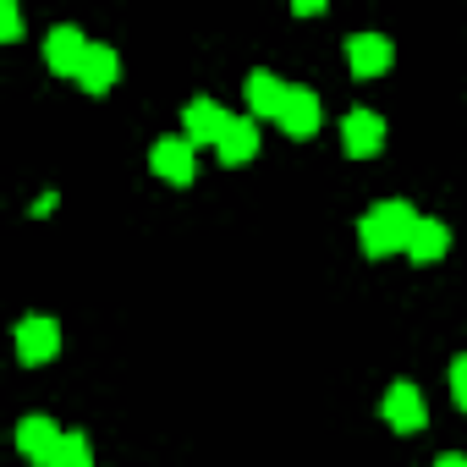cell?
Masks as SVG:
<instances>
[{
  "label": "cell",
  "instance_id": "3",
  "mask_svg": "<svg viewBox=\"0 0 467 467\" xmlns=\"http://www.w3.org/2000/svg\"><path fill=\"white\" fill-rule=\"evenodd\" d=\"M149 165H154V176L171 182V187H187V182L198 176V160H192V143H187V138H160V143L149 149Z\"/></svg>",
  "mask_w": 467,
  "mask_h": 467
},
{
  "label": "cell",
  "instance_id": "14",
  "mask_svg": "<svg viewBox=\"0 0 467 467\" xmlns=\"http://www.w3.org/2000/svg\"><path fill=\"white\" fill-rule=\"evenodd\" d=\"M116 72H121L116 50H110V45H94V50H88V61H83V72H78V83H83L88 94H110Z\"/></svg>",
  "mask_w": 467,
  "mask_h": 467
},
{
  "label": "cell",
  "instance_id": "1",
  "mask_svg": "<svg viewBox=\"0 0 467 467\" xmlns=\"http://www.w3.org/2000/svg\"><path fill=\"white\" fill-rule=\"evenodd\" d=\"M412 225H418V209H412V203H401V198H385V203H374V209L358 220V243H363V254H368V259L407 254Z\"/></svg>",
  "mask_w": 467,
  "mask_h": 467
},
{
  "label": "cell",
  "instance_id": "8",
  "mask_svg": "<svg viewBox=\"0 0 467 467\" xmlns=\"http://www.w3.org/2000/svg\"><path fill=\"white\" fill-rule=\"evenodd\" d=\"M61 434H67V429H61L56 418H39V412H34V418H23V423H17V451H23L28 462L50 467V462H56V445H61Z\"/></svg>",
  "mask_w": 467,
  "mask_h": 467
},
{
  "label": "cell",
  "instance_id": "9",
  "mask_svg": "<svg viewBox=\"0 0 467 467\" xmlns=\"http://www.w3.org/2000/svg\"><path fill=\"white\" fill-rule=\"evenodd\" d=\"M286 99H292V83H281L275 72H248V110L254 116H270V121H281V110H286Z\"/></svg>",
  "mask_w": 467,
  "mask_h": 467
},
{
  "label": "cell",
  "instance_id": "10",
  "mask_svg": "<svg viewBox=\"0 0 467 467\" xmlns=\"http://www.w3.org/2000/svg\"><path fill=\"white\" fill-rule=\"evenodd\" d=\"M347 67H352L358 78H379V72L390 67V39H385V34H352V39H347Z\"/></svg>",
  "mask_w": 467,
  "mask_h": 467
},
{
  "label": "cell",
  "instance_id": "5",
  "mask_svg": "<svg viewBox=\"0 0 467 467\" xmlns=\"http://www.w3.org/2000/svg\"><path fill=\"white\" fill-rule=\"evenodd\" d=\"M379 412H385V423H390V429H401V434H418V429L429 423V407H423L418 385H407V379H396V385L385 390Z\"/></svg>",
  "mask_w": 467,
  "mask_h": 467
},
{
  "label": "cell",
  "instance_id": "19",
  "mask_svg": "<svg viewBox=\"0 0 467 467\" xmlns=\"http://www.w3.org/2000/svg\"><path fill=\"white\" fill-rule=\"evenodd\" d=\"M434 467H467V456H456V451H451V456H440Z\"/></svg>",
  "mask_w": 467,
  "mask_h": 467
},
{
  "label": "cell",
  "instance_id": "7",
  "mask_svg": "<svg viewBox=\"0 0 467 467\" xmlns=\"http://www.w3.org/2000/svg\"><path fill=\"white\" fill-rule=\"evenodd\" d=\"M341 143H347L352 160L379 154V149H385V121H379V110H347V121H341Z\"/></svg>",
  "mask_w": 467,
  "mask_h": 467
},
{
  "label": "cell",
  "instance_id": "11",
  "mask_svg": "<svg viewBox=\"0 0 467 467\" xmlns=\"http://www.w3.org/2000/svg\"><path fill=\"white\" fill-rule=\"evenodd\" d=\"M445 248H451V231H445V220H429V214H418V225H412V243H407V259H412V265H440V259H445Z\"/></svg>",
  "mask_w": 467,
  "mask_h": 467
},
{
  "label": "cell",
  "instance_id": "17",
  "mask_svg": "<svg viewBox=\"0 0 467 467\" xmlns=\"http://www.w3.org/2000/svg\"><path fill=\"white\" fill-rule=\"evenodd\" d=\"M17 34H23V12L6 0V6H0V39H17Z\"/></svg>",
  "mask_w": 467,
  "mask_h": 467
},
{
  "label": "cell",
  "instance_id": "12",
  "mask_svg": "<svg viewBox=\"0 0 467 467\" xmlns=\"http://www.w3.org/2000/svg\"><path fill=\"white\" fill-rule=\"evenodd\" d=\"M319 94L314 88H292V99H286V110H281V132L286 138H314L319 132Z\"/></svg>",
  "mask_w": 467,
  "mask_h": 467
},
{
  "label": "cell",
  "instance_id": "4",
  "mask_svg": "<svg viewBox=\"0 0 467 467\" xmlns=\"http://www.w3.org/2000/svg\"><path fill=\"white\" fill-rule=\"evenodd\" d=\"M56 352H61V325H56V319L34 314V319H23V325H17V358H23L28 368L50 363Z\"/></svg>",
  "mask_w": 467,
  "mask_h": 467
},
{
  "label": "cell",
  "instance_id": "16",
  "mask_svg": "<svg viewBox=\"0 0 467 467\" xmlns=\"http://www.w3.org/2000/svg\"><path fill=\"white\" fill-rule=\"evenodd\" d=\"M451 396H456V407L467 412V358H456V363H451Z\"/></svg>",
  "mask_w": 467,
  "mask_h": 467
},
{
  "label": "cell",
  "instance_id": "13",
  "mask_svg": "<svg viewBox=\"0 0 467 467\" xmlns=\"http://www.w3.org/2000/svg\"><path fill=\"white\" fill-rule=\"evenodd\" d=\"M214 154H220V165H248L254 154H259V127H254V116H237L225 127V138L214 143Z\"/></svg>",
  "mask_w": 467,
  "mask_h": 467
},
{
  "label": "cell",
  "instance_id": "18",
  "mask_svg": "<svg viewBox=\"0 0 467 467\" xmlns=\"http://www.w3.org/2000/svg\"><path fill=\"white\" fill-rule=\"evenodd\" d=\"M292 12H297V17H319V12H325V0H297Z\"/></svg>",
  "mask_w": 467,
  "mask_h": 467
},
{
  "label": "cell",
  "instance_id": "6",
  "mask_svg": "<svg viewBox=\"0 0 467 467\" xmlns=\"http://www.w3.org/2000/svg\"><path fill=\"white\" fill-rule=\"evenodd\" d=\"M231 121H237V116H231L225 105H214V99H192V105L182 110V132H187L192 149H198V143H220Z\"/></svg>",
  "mask_w": 467,
  "mask_h": 467
},
{
  "label": "cell",
  "instance_id": "2",
  "mask_svg": "<svg viewBox=\"0 0 467 467\" xmlns=\"http://www.w3.org/2000/svg\"><path fill=\"white\" fill-rule=\"evenodd\" d=\"M88 39H83V28H72V23H61V28H50V39H45V67L56 72V78H78L83 72V61H88Z\"/></svg>",
  "mask_w": 467,
  "mask_h": 467
},
{
  "label": "cell",
  "instance_id": "15",
  "mask_svg": "<svg viewBox=\"0 0 467 467\" xmlns=\"http://www.w3.org/2000/svg\"><path fill=\"white\" fill-rule=\"evenodd\" d=\"M50 467H94V445H88V434H83V429H67L61 445H56V462H50Z\"/></svg>",
  "mask_w": 467,
  "mask_h": 467
}]
</instances>
